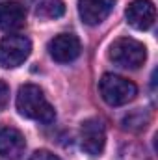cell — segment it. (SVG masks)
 <instances>
[{
  "mask_svg": "<svg viewBox=\"0 0 158 160\" xmlns=\"http://www.w3.org/2000/svg\"><path fill=\"white\" fill-rule=\"evenodd\" d=\"M17 110L26 119H34L37 123L48 125L56 118V112L52 104L47 101L43 89L36 84H24L21 86L17 93Z\"/></svg>",
  "mask_w": 158,
  "mask_h": 160,
  "instance_id": "obj_1",
  "label": "cell"
},
{
  "mask_svg": "<svg viewBox=\"0 0 158 160\" xmlns=\"http://www.w3.org/2000/svg\"><path fill=\"white\" fill-rule=\"evenodd\" d=\"M7 102H9V86L4 80H0V112L7 106Z\"/></svg>",
  "mask_w": 158,
  "mask_h": 160,
  "instance_id": "obj_12",
  "label": "cell"
},
{
  "mask_svg": "<svg viewBox=\"0 0 158 160\" xmlns=\"http://www.w3.org/2000/svg\"><path fill=\"white\" fill-rule=\"evenodd\" d=\"M26 147L24 136L21 130L13 127L0 128V157L6 160H17L22 157Z\"/></svg>",
  "mask_w": 158,
  "mask_h": 160,
  "instance_id": "obj_9",
  "label": "cell"
},
{
  "mask_svg": "<svg viewBox=\"0 0 158 160\" xmlns=\"http://www.w3.org/2000/svg\"><path fill=\"white\" fill-rule=\"evenodd\" d=\"M26 22V9L22 4L9 0L0 4V28L4 32H17Z\"/></svg>",
  "mask_w": 158,
  "mask_h": 160,
  "instance_id": "obj_10",
  "label": "cell"
},
{
  "mask_svg": "<svg viewBox=\"0 0 158 160\" xmlns=\"http://www.w3.org/2000/svg\"><path fill=\"white\" fill-rule=\"evenodd\" d=\"M30 160H60L54 153H50V151H47V149H39V151H36Z\"/></svg>",
  "mask_w": 158,
  "mask_h": 160,
  "instance_id": "obj_13",
  "label": "cell"
},
{
  "mask_svg": "<svg viewBox=\"0 0 158 160\" xmlns=\"http://www.w3.org/2000/svg\"><path fill=\"white\" fill-rule=\"evenodd\" d=\"M125 17L132 28L145 32L155 24L156 9H155V4L151 0H132L125 11Z\"/></svg>",
  "mask_w": 158,
  "mask_h": 160,
  "instance_id": "obj_7",
  "label": "cell"
},
{
  "mask_svg": "<svg viewBox=\"0 0 158 160\" xmlns=\"http://www.w3.org/2000/svg\"><path fill=\"white\" fill-rule=\"evenodd\" d=\"M106 145V127L97 118H89L80 125V147L89 157H99Z\"/></svg>",
  "mask_w": 158,
  "mask_h": 160,
  "instance_id": "obj_5",
  "label": "cell"
},
{
  "mask_svg": "<svg viewBox=\"0 0 158 160\" xmlns=\"http://www.w3.org/2000/svg\"><path fill=\"white\" fill-rule=\"evenodd\" d=\"M99 89H101L104 102L110 106H123L138 95V88L134 82L123 78L119 75H112V73H106L101 78Z\"/></svg>",
  "mask_w": 158,
  "mask_h": 160,
  "instance_id": "obj_3",
  "label": "cell"
},
{
  "mask_svg": "<svg viewBox=\"0 0 158 160\" xmlns=\"http://www.w3.org/2000/svg\"><path fill=\"white\" fill-rule=\"evenodd\" d=\"M82 45L75 34H60L48 43V54L58 63H69L75 62L80 56Z\"/></svg>",
  "mask_w": 158,
  "mask_h": 160,
  "instance_id": "obj_6",
  "label": "cell"
},
{
  "mask_svg": "<svg viewBox=\"0 0 158 160\" xmlns=\"http://www.w3.org/2000/svg\"><path fill=\"white\" fill-rule=\"evenodd\" d=\"M108 56L119 67L138 69L147 60V48L143 43L132 39V38H119L110 45Z\"/></svg>",
  "mask_w": 158,
  "mask_h": 160,
  "instance_id": "obj_2",
  "label": "cell"
},
{
  "mask_svg": "<svg viewBox=\"0 0 158 160\" xmlns=\"http://www.w3.org/2000/svg\"><path fill=\"white\" fill-rule=\"evenodd\" d=\"M114 6L116 0H78V15L86 24L95 26L112 13Z\"/></svg>",
  "mask_w": 158,
  "mask_h": 160,
  "instance_id": "obj_8",
  "label": "cell"
},
{
  "mask_svg": "<svg viewBox=\"0 0 158 160\" xmlns=\"http://www.w3.org/2000/svg\"><path fill=\"white\" fill-rule=\"evenodd\" d=\"M32 52V43L26 36L11 34L0 41V65L6 69L19 67Z\"/></svg>",
  "mask_w": 158,
  "mask_h": 160,
  "instance_id": "obj_4",
  "label": "cell"
},
{
  "mask_svg": "<svg viewBox=\"0 0 158 160\" xmlns=\"http://www.w3.org/2000/svg\"><path fill=\"white\" fill-rule=\"evenodd\" d=\"M65 13V6L62 0H37L36 15L43 19H58Z\"/></svg>",
  "mask_w": 158,
  "mask_h": 160,
  "instance_id": "obj_11",
  "label": "cell"
}]
</instances>
